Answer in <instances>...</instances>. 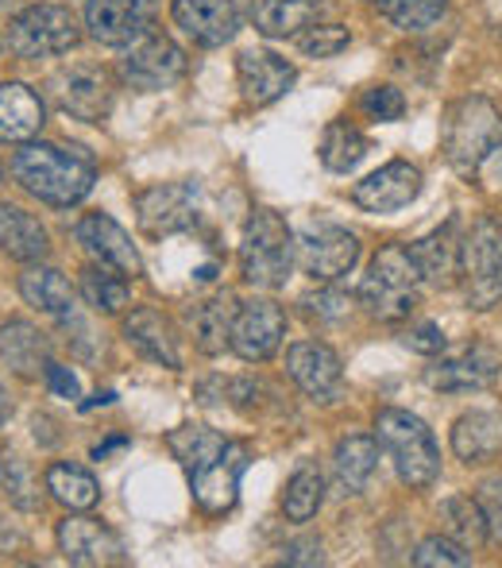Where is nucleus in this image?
I'll list each match as a JSON object with an SVG mask.
<instances>
[{
    "mask_svg": "<svg viewBox=\"0 0 502 568\" xmlns=\"http://www.w3.org/2000/svg\"><path fill=\"white\" fill-rule=\"evenodd\" d=\"M174 460L186 468L189 495L205 515H225L240 499V476L248 471V445L228 442L209 426H178L171 437Z\"/></svg>",
    "mask_w": 502,
    "mask_h": 568,
    "instance_id": "nucleus-1",
    "label": "nucleus"
},
{
    "mask_svg": "<svg viewBox=\"0 0 502 568\" xmlns=\"http://www.w3.org/2000/svg\"><path fill=\"white\" fill-rule=\"evenodd\" d=\"M12 179L39 202L54 205V210H70L82 197H90L93 182H98V163L82 148L31 140L12 155Z\"/></svg>",
    "mask_w": 502,
    "mask_h": 568,
    "instance_id": "nucleus-2",
    "label": "nucleus"
},
{
    "mask_svg": "<svg viewBox=\"0 0 502 568\" xmlns=\"http://www.w3.org/2000/svg\"><path fill=\"white\" fill-rule=\"evenodd\" d=\"M441 148L460 179H483L502 159V113L488 98H460L441 120Z\"/></svg>",
    "mask_w": 502,
    "mask_h": 568,
    "instance_id": "nucleus-3",
    "label": "nucleus"
},
{
    "mask_svg": "<svg viewBox=\"0 0 502 568\" xmlns=\"http://www.w3.org/2000/svg\"><path fill=\"white\" fill-rule=\"evenodd\" d=\"M376 437L382 445V453L395 460V471L406 487L413 491H426L437 476H441V449L433 442V429L410 410H387L376 414Z\"/></svg>",
    "mask_w": 502,
    "mask_h": 568,
    "instance_id": "nucleus-4",
    "label": "nucleus"
},
{
    "mask_svg": "<svg viewBox=\"0 0 502 568\" xmlns=\"http://www.w3.org/2000/svg\"><path fill=\"white\" fill-rule=\"evenodd\" d=\"M421 275L406 244H387L371 260V271L360 286V306L379 322H406L421 302Z\"/></svg>",
    "mask_w": 502,
    "mask_h": 568,
    "instance_id": "nucleus-5",
    "label": "nucleus"
},
{
    "mask_svg": "<svg viewBox=\"0 0 502 568\" xmlns=\"http://www.w3.org/2000/svg\"><path fill=\"white\" fill-rule=\"evenodd\" d=\"M294 267V232L275 210H255L240 236V275L255 291L286 286Z\"/></svg>",
    "mask_w": 502,
    "mask_h": 568,
    "instance_id": "nucleus-6",
    "label": "nucleus"
},
{
    "mask_svg": "<svg viewBox=\"0 0 502 568\" xmlns=\"http://www.w3.org/2000/svg\"><path fill=\"white\" fill-rule=\"evenodd\" d=\"M460 283L472 310H491L502 298V213H483L464 232Z\"/></svg>",
    "mask_w": 502,
    "mask_h": 568,
    "instance_id": "nucleus-7",
    "label": "nucleus"
},
{
    "mask_svg": "<svg viewBox=\"0 0 502 568\" xmlns=\"http://www.w3.org/2000/svg\"><path fill=\"white\" fill-rule=\"evenodd\" d=\"M82 39L78 16L62 4H31L8 23V47L20 59H54L70 54Z\"/></svg>",
    "mask_w": 502,
    "mask_h": 568,
    "instance_id": "nucleus-8",
    "label": "nucleus"
},
{
    "mask_svg": "<svg viewBox=\"0 0 502 568\" xmlns=\"http://www.w3.org/2000/svg\"><path fill=\"white\" fill-rule=\"evenodd\" d=\"M294 260L317 283H337L360 260V236L340 225H314L309 221L294 240Z\"/></svg>",
    "mask_w": 502,
    "mask_h": 568,
    "instance_id": "nucleus-9",
    "label": "nucleus"
},
{
    "mask_svg": "<svg viewBox=\"0 0 502 568\" xmlns=\"http://www.w3.org/2000/svg\"><path fill=\"white\" fill-rule=\"evenodd\" d=\"M197 202H202V186H197V182H163V186L143 190V194L135 197L140 232L151 240L189 232L197 225Z\"/></svg>",
    "mask_w": 502,
    "mask_h": 568,
    "instance_id": "nucleus-10",
    "label": "nucleus"
},
{
    "mask_svg": "<svg viewBox=\"0 0 502 568\" xmlns=\"http://www.w3.org/2000/svg\"><path fill=\"white\" fill-rule=\"evenodd\" d=\"M171 12L197 47H225L255 16V0H174Z\"/></svg>",
    "mask_w": 502,
    "mask_h": 568,
    "instance_id": "nucleus-11",
    "label": "nucleus"
},
{
    "mask_svg": "<svg viewBox=\"0 0 502 568\" xmlns=\"http://www.w3.org/2000/svg\"><path fill=\"white\" fill-rule=\"evenodd\" d=\"M189 59L174 39L166 36H143L127 47L124 62H121V74L132 90L140 93H158V90H171L186 78Z\"/></svg>",
    "mask_w": 502,
    "mask_h": 568,
    "instance_id": "nucleus-12",
    "label": "nucleus"
},
{
    "mask_svg": "<svg viewBox=\"0 0 502 568\" xmlns=\"http://www.w3.org/2000/svg\"><path fill=\"white\" fill-rule=\"evenodd\" d=\"M502 372V356L491 344H468V348L441 356L426 372V383L444 395H472V390H488Z\"/></svg>",
    "mask_w": 502,
    "mask_h": 568,
    "instance_id": "nucleus-13",
    "label": "nucleus"
},
{
    "mask_svg": "<svg viewBox=\"0 0 502 568\" xmlns=\"http://www.w3.org/2000/svg\"><path fill=\"white\" fill-rule=\"evenodd\" d=\"M158 16V0H90L85 28L105 47H132L135 39L151 36Z\"/></svg>",
    "mask_w": 502,
    "mask_h": 568,
    "instance_id": "nucleus-14",
    "label": "nucleus"
},
{
    "mask_svg": "<svg viewBox=\"0 0 502 568\" xmlns=\"http://www.w3.org/2000/svg\"><path fill=\"white\" fill-rule=\"evenodd\" d=\"M286 337V314L278 302L270 298H252L240 302L233 322V352L248 364H263L278 352V344Z\"/></svg>",
    "mask_w": 502,
    "mask_h": 568,
    "instance_id": "nucleus-15",
    "label": "nucleus"
},
{
    "mask_svg": "<svg viewBox=\"0 0 502 568\" xmlns=\"http://www.w3.org/2000/svg\"><path fill=\"white\" fill-rule=\"evenodd\" d=\"M59 109L85 124H101L113 109V78L101 67H70L54 78Z\"/></svg>",
    "mask_w": 502,
    "mask_h": 568,
    "instance_id": "nucleus-16",
    "label": "nucleus"
},
{
    "mask_svg": "<svg viewBox=\"0 0 502 568\" xmlns=\"http://www.w3.org/2000/svg\"><path fill=\"white\" fill-rule=\"evenodd\" d=\"M59 549L70 565L101 568V565H124V546L101 518L90 515H70L59 523Z\"/></svg>",
    "mask_w": 502,
    "mask_h": 568,
    "instance_id": "nucleus-17",
    "label": "nucleus"
},
{
    "mask_svg": "<svg viewBox=\"0 0 502 568\" xmlns=\"http://www.w3.org/2000/svg\"><path fill=\"white\" fill-rule=\"evenodd\" d=\"M286 372L301 387V395L317 398V403H332L345 383V367L340 356L321 341H298L286 352Z\"/></svg>",
    "mask_w": 502,
    "mask_h": 568,
    "instance_id": "nucleus-18",
    "label": "nucleus"
},
{
    "mask_svg": "<svg viewBox=\"0 0 502 568\" xmlns=\"http://www.w3.org/2000/svg\"><path fill=\"white\" fill-rule=\"evenodd\" d=\"M410 255L418 263L421 283L437 286V291H449L460 283V271H464V236H460V221H444L441 229H433L429 236H421L418 244H410Z\"/></svg>",
    "mask_w": 502,
    "mask_h": 568,
    "instance_id": "nucleus-19",
    "label": "nucleus"
},
{
    "mask_svg": "<svg viewBox=\"0 0 502 568\" xmlns=\"http://www.w3.org/2000/svg\"><path fill=\"white\" fill-rule=\"evenodd\" d=\"M74 236H78V244L85 247V255H90L93 263H101V267H113L127 278H135L143 271V260H140V252H135L132 236H127L109 213H85V217L78 221Z\"/></svg>",
    "mask_w": 502,
    "mask_h": 568,
    "instance_id": "nucleus-20",
    "label": "nucleus"
},
{
    "mask_svg": "<svg viewBox=\"0 0 502 568\" xmlns=\"http://www.w3.org/2000/svg\"><path fill=\"white\" fill-rule=\"evenodd\" d=\"M421 194V171L406 159L379 166L376 174H368L363 182H356L352 202L368 213H398L410 202H418Z\"/></svg>",
    "mask_w": 502,
    "mask_h": 568,
    "instance_id": "nucleus-21",
    "label": "nucleus"
},
{
    "mask_svg": "<svg viewBox=\"0 0 502 568\" xmlns=\"http://www.w3.org/2000/svg\"><path fill=\"white\" fill-rule=\"evenodd\" d=\"M236 74H240L244 101L255 109H263V105H275V101L290 90L298 70L270 51H244L240 62H236Z\"/></svg>",
    "mask_w": 502,
    "mask_h": 568,
    "instance_id": "nucleus-22",
    "label": "nucleus"
},
{
    "mask_svg": "<svg viewBox=\"0 0 502 568\" xmlns=\"http://www.w3.org/2000/svg\"><path fill=\"white\" fill-rule=\"evenodd\" d=\"M0 359H4L20 379H35V375L47 372V364H51V341L31 322L12 317V322L0 325Z\"/></svg>",
    "mask_w": 502,
    "mask_h": 568,
    "instance_id": "nucleus-23",
    "label": "nucleus"
},
{
    "mask_svg": "<svg viewBox=\"0 0 502 568\" xmlns=\"http://www.w3.org/2000/svg\"><path fill=\"white\" fill-rule=\"evenodd\" d=\"M43 128V101L31 85L0 82V143H31Z\"/></svg>",
    "mask_w": 502,
    "mask_h": 568,
    "instance_id": "nucleus-24",
    "label": "nucleus"
},
{
    "mask_svg": "<svg viewBox=\"0 0 502 568\" xmlns=\"http://www.w3.org/2000/svg\"><path fill=\"white\" fill-rule=\"evenodd\" d=\"M124 337L132 344L140 356L155 359L163 367H178L182 356H178V337H174V325L166 322L158 310L151 306H140L132 310V317L124 322Z\"/></svg>",
    "mask_w": 502,
    "mask_h": 568,
    "instance_id": "nucleus-25",
    "label": "nucleus"
},
{
    "mask_svg": "<svg viewBox=\"0 0 502 568\" xmlns=\"http://www.w3.org/2000/svg\"><path fill=\"white\" fill-rule=\"evenodd\" d=\"M332 0H263L255 8V28L267 39H298L306 28L321 23Z\"/></svg>",
    "mask_w": 502,
    "mask_h": 568,
    "instance_id": "nucleus-26",
    "label": "nucleus"
},
{
    "mask_svg": "<svg viewBox=\"0 0 502 568\" xmlns=\"http://www.w3.org/2000/svg\"><path fill=\"white\" fill-rule=\"evenodd\" d=\"M236 310H240V302H236L228 291L197 302L194 314H189V333H194L197 352H205V356H221L225 348H233Z\"/></svg>",
    "mask_w": 502,
    "mask_h": 568,
    "instance_id": "nucleus-27",
    "label": "nucleus"
},
{
    "mask_svg": "<svg viewBox=\"0 0 502 568\" xmlns=\"http://www.w3.org/2000/svg\"><path fill=\"white\" fill-rule=\"evenodd\" d=\"M502 449V418L491 410H472L452 426V453L464 464H488Z\"/></svg>",
    "mask_w": 502,
    "mask_h": 568,
    "instance_id": "nucleus-28",
    "label": "nucleus"
},
{
    "mask_svg": "<svg viewBox=\"0 0 502 568\" xmlns=\"http://www.w3.org/2000/svg\"><path fill=\"white\" fill-rule=\"evenodd\" d=\"M20 294L28 306H35L39 314L54 317V322H62V317L74 314V286H70V278L62 275V271L54 267H28L20 275Z\"/></svg>",
    "mask_w": 502,
    "mask_h": 568,
    "instance_id": "nucleus-29",
    "label": "nucleus"
},
{
    "mask_svg": "<svg viewBox=\"0 0 502 568\" xmlns=\"http://www.w3.org/2000/svg\"><path fill=\"white\" fill-rule=\"evenodd\" d=\"M376 468H379V437L352 434L332 453V471H337L340 495H360L368 487V479L376 476Z\"/></svg>",
    "mask_w": 502,
    "mask_h": 568,
    "instance_id": "nucleus-30",
    "label": "nucleus"
},
{
    "mask_svg": "<svg viewBox=\"0 0 502 568\" xmlns=\"http://www.w3.org/2000/svg\"><path fill=\"white\" fill-rule=\"evenodd\" d=\"M0 252L8 260L35 263L51 252V236L31 213L16 210V205H0Z\"/></svg>",
    "mask_w": 502,
    "mask_h": 568,
    "instance_id": "nucleus-31",
    "label": "nucleus"
},
{
    "mask_svg": "<svg viewBox=\"0 0 502 568\" xmlns=\"http://www.w3.org/2000/svg\"><path fill=\"white\" fill-rule=\"evenodd\" d=\"M317 155H321V163L329 166L332 174H348L363 163V155H368V135H363L356 124H348V120H329L321 132Z\"/></svg>",
    "mask_w": 502,
    "mask_h": 568,
    "instance_id": "nucleus-32",
    "label": "nucleus"
},
{
    "mask_svg": "<svg viewBox=\"0 0 502 568\" xmlns=\"http://www.w3.org/2000/svg\"><path fill=\"white\" fill-rule=\"evenodd\" d=\"M43 484L66 510H93L101 503V484L85 468H78V464H51Z\"/></svg>",
    "mask_w": 502,
    "mask_h": 568,
    "instance_id": "nucleus-33",
    "label": "nucleus"
},
{
    "mask_svg": "<svg viewBox=\"0 0 502 568\" xmlns=\"http://www.w3.org/2000/svg\"><path fill=\"white\" fill-rule=\"evenodd\" d=\"M441 523H444V534L457 538L464 549H480L483 541L491 538L488 534V518H483L480 503L472 495H449L441 503Z\"/></svg>",
    "mask_w": 502,
    "mask_h": 568,
    "instance_id": "nucleus-34",
    "label": "nucleus"
},
{
    "mask_svg": "<svg viewBox=\"0 0 502 568\" xmlns=\"http://www.w3.org/2000/svg\"><path fill=\"white\" fill-rule=\"evenodd\" d=\"M325 503V479L314 464H301L290 479H286V491H283V515L290 523H309V518L321 510Z\"/></svg>",
    "mask_w": 502,
    "mask_h": 568,
    "instance_id": "nucleus-35",
    "label": "nucleus"
},
{
    "mask_svg": "<svg viewBox=\"0 0 502 568\" xmlns=\"http://www.w3.org/2000/svg\"><path fill=\"white\" fill-rule=\"evenodd\" d=\"M127 275L113 267H101V263H90L82 271V298L90 302L98 314H121L127 306Z\"/></svg>",
    "mask_w": 502,
    "mask_h": 568,
    "instance_id": "nucleus-36",
    "label": "nucleus"
},
{
    "mask_svg": "<svg viewBox=\"0 0 502 568\" xmlns=\"http://www.w3.org/2000/svg\"><path fill=\"white\" fill-rule=\"evenodd\" d=\"M376 4L398 31H429L444 16L449 0H376Z\"/></svg>",
    "mask_w": 502,
    "mask_h": 568,
    "instance_id": "nucleus-37",
    "label": "nucleus"
},
{
    "mask_svg": "<svg viewBox=\"0 0 502 568\" xmlns=\"http://www.w3.org/2000/svg\"><path fill=\"white\" fill-rule=\"evenodd\" d=\"M0 487H4L12 507H20V510L39 507V484H35V476H31L28 460H20V456H4V460H0Z\"/></svg>",
    "mask_w": 502,
    "mask_h": 568,
    "instance_id": "nucleus-38",
    "label": "nucleus"
},
{
    "mask_svg": "<svg viewBox=\"0 0 502 568\" xmlns=\"http://www.w3.org/2000/svg\"><path fill=\"white\" fill-rule=\"evenodd\" d=\"M418 568H464V565H472V554H468L464 546H460L457 538H426L418 549H413V557H410Z\"/></svg>",
    "mask_w": 502,
    "mask_h": 568,
    "instance_id": "nucleus-39",
    "label": "nucleus"
},
{
    "mask_svg": "<svg viewBox=\"0 0 502 568\" xmlns=\"http://www.w3.org/2000/svg\"><path fill=\"white\" fill-rule=\"evenodd\" d=\"M348 43H352V36H348V28H340V23H314V28H306L298 36L301 54H309V59H332V54H340Z\"/></svg>",
    "mask_w": 502,
    "mask_h": 568,
    "instance_id": "nucleus-40",
    "label": "nucleus"
},
{
    "mask_svg": "<svg viewBox=\"0 0 502 568\" xmlns=\"http://www.w3.org/2000/svg\"><path fill=\"white\" fill-rule=\"evenodd\" d=\"M360 109L371 120H402L406 98H402V90H395V85H371V90L360 98Z\"/></svg>",
    "mask_w": 502,
    "mask_h": 568,
    "instance_id": "nucleus-41",
    "label": "nucleus"
},
{
    "mask_svg": "<svg viewBox=\"0 0 502 568\" xmlns=\"http://www.w3.org/2000/svg\"><path fill=\"white\" fill-rule=\"evenodd\" d=\"M475 503H480L483 518H488V534L502 541V476H488L475 487Z\"/></svg>",
    "mask_w": 502,
    "mask_h": 568,
    "instance_id": "nucleus-42",
    "label": "nucleus"
},
{
    "mask_svg": "<svg viewBox=\"0 0 502 568\" xmlns=\"http://www.w3.org/2000/svg\"><path fill=\"white\" fill-rule=\"evenodd\" d=\"M402 344L410 352H421V356H441L444 352V333L437 329L433 322H418L402 333Z\"/></svg>",
    "mask_w": 502,
    "mask_h": 568,
    "instance_id": "nucleus-43",
    "label": "nucleus"
},
{
    "mask_svg": "<svg viewBox=\"0 0 502 568\" xmlns=\"http://www.w3.org/2000/svg\"><path fill=\"white\" fill-rule=\"evenodd\" d=\"M47 387L54 390V395L59 398H70V403H74V398H82V383H78V375L70 372V367H62V364H47Z\"/></svg>",
    "mask_w": 502,
    "mask_h": 568,
    "instance_id": "nucleus-44",
    "label": "nucleus"
},
{
    "mask_svg": "<svg viewBox=\"0 0 502 568\" xmlns=\"http://www.w3.org/2000/svg\"><path fill=\"white\" fill-rule=\"evenodd\" d=\"M283 561H286V565H321V561H325L321 541H314V538L290 541V546L283 549Z\"/></svg>",
    "mask_w": 502,
    "mask_h": 568,
    "instance_id": "nucleus-45",
    "label": "nucleus"
},
{
    "mask_svg": "<svg viewBox=\"0 0 502 568\" xmlns=\"http://www.w3.org/2000/svg\"><path fill=\"white\" fill-rule=\"evenodd\" d=\"M309 314H321V317H340L348 306V298L340 291H329V294H317V298H306Z\"/></svg>",
    "mask_w": 502,
    "mask_h": 568,
    "instance_id": "nucleus-46",
    "label": "nucleus"
},
{
    "mask_svg": "<svg viewBox=\"0 0 502 568\" xmlns=\"http://www.w3.org/2000/svg\"><path fill=\"white\" fill-rule=\"evenodd\" d=\"M121 445H127L124 437H113V442H109V445H98V449H93V456H98V460H101V456H109L113 449H121Z\"/></svg>",
    "mask_w": 502,
    "mask_h": 568,
    "instance_id": "nucleus-47",
    "label": "nucleus"
},
{
    "mask_svg": "<svg viewBox=\"0 0 502 568\" xmlns=\"http://www.w3.org/2000/svg\"><path fill=\"white\" fill-rule=\"evenodd\" d=\"M8 414H12V403H8V390H4V383H0V426L8 422Z\"/></svg>",
    "mask_w": 502,
    "mask_h": 568,
    "instance_id": "nucleus-48",
    "label": "nucleus"
},
{
    "mask_svg": "<svg viewBox=\"0 0 502 568\" xmlns=\"http://www.w3.org/2000/svg\"><path fill=\"white\" fill-rule=\"evenodd\" d=\"M0 179H4V171H0Z\"/></svg>",
    "mask_w": 502,
    "mask_h": 568,
    "instance_id": "nucleus-49",
    "label": "nucleus"
}]
</instances>
